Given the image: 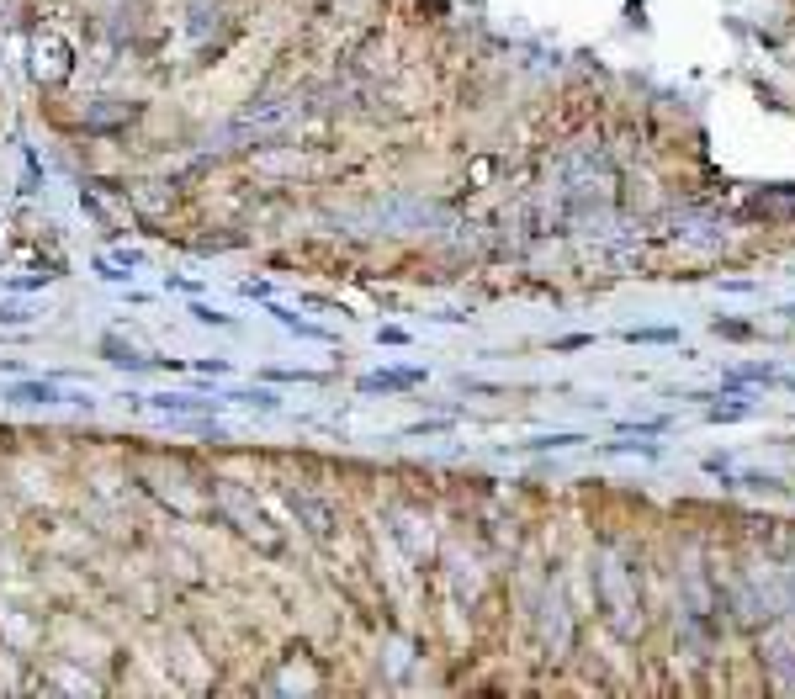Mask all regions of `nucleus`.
Segmentation results:
<instances>
[{
  "label": "nucleus",
  "mask_w": 795,
  "mask_h": 699,
  "mask_svg": "<svg viewBox=\"0 0 795 699\" xmlns=\"http://www.w3.org/2000/svg\"><path fill=\"white\" fill-rule=\"evenodd\" d=\"M747 413H753V408H710V419L721 424V419H747Z\"/></svg>",
  "instance_id": "2"
},
{
  "label": "nucleus",
  "mask_w": 795,
  "mask_h": 699,
  "mask_svg": "<svg viewBox=\"0 0 795 699\" xmlns=\"http://www.w3.org/2000/svg\"><path fill=\"white\" fill-rule=\"evenodd\" d=\"M626 339H652V345H658V339H679V334H673V329H642V334L626 329Z\"/></svg>",
  "instance_id": "1"
}]
</instances>
